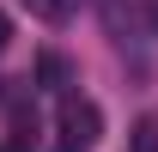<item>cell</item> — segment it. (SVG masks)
<instances>
[{"mask_svg":"<svg viewBox=\"0 0 158 152\" xmlns=\"http://www.w3.org/2000/svg\"><path fill=\"white\" fill-rule=\"evenodd\" d=\"M103 134V110L91 97H67L61 103V152H91Z\"/></svg>","mask_w":158,"mask_h":152,"instance_id":"6da1fadb","label":"cell"},{"mask_svg":"<svg viewBox=\"0 0 158 152\" xmlns=\"http://www.w3.org/2000/svg\"><path fill=\"white\" fill-rule=\"evenodd\" d=\"M24 6H31L37 19H49V24H61L67 12H73V0H24Z\"/></svg>","mask_w":158,"mask_h":152,"instance_id":"7a4b0ae2","label":"cell"},{"mask_svg":"<svg viewBox=\"0 0 158 152\" xmlns=\"http://www.w3.org/2000/svg\"><path fill=\"white\" fill-rule=\"evenodd\" d=\"M134 152H158V116H146L134 128Z\"/></svg>","mask_w":158,"mask_h":152,"instance_id":"3957f363","label":"cell"},{"mask_svg":"<svg viewBox=\"0 0 158 152\" xmlns=\"http://www.w3.org/2000/svg\"><path fill=\"white\" fill-rule=\"evenodd\" d=\"M6 37H12V19H6V12H0V49H6Z\"/></svg>","mask_w":158,"mask_h":152,"instance_id":"277c9868","label":"cell"}]
</instances>
